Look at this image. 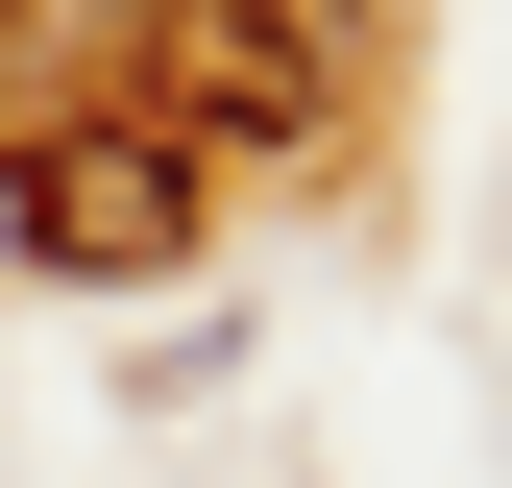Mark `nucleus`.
I'll return each mask as SVG.
<instances>
[{"mask_svg":"<svg viewBox=\"0 0 512 488\" xmlns=\"http://www.w3.org/2000/svg\"><path fill=\"white\" fill-rule=\"evenodd\" d=\"M0 244L74 269V293H147L196 244V147L171 122H0Z\"/></svg>","mask_w":512,"mask_h":488,"instance_id":"f257e3e1","label":"nucleus"},{"mask_svg":"<svg viewBox=\"0 0 512 488\" xmlns=\"http://www.w3.org/2000/svg\"><path fill=\"white\" fill-rule=\"evenodd\" d=\"M171 147H342V25L317 0H196L171 25Z\"/></svg>","mask_w":512,"mask_h":488,"instance_id":"f03ea898","label":"nucleus"}]
</instances>
